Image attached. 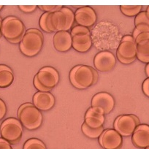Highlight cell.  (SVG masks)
<instances>
[{
  "label": "cell",
  "mask_w": 149,
  "mask_h": 149,
  "mask_svg": "<svg viewBox=\"0 0 149 149\" xmlns=\"http://www.w3.org/2000/svg\"><path fill=\"white\" fill-rule=\"evenodd\" d=\"M93 45L100 51L118 49L122 39L119 29L113 23L102 21L94 26L91 31Z\"/></svg>",
  "instance_id": "6da1fadb"
},
{
  "label": "cell",
  "mask_w": 149,
  "mask_h": 149,
  "mask_svg": "<svg viewBox=\"0 0 149 149\" xmlns=\"http://www.w3.org/2000/svg\"><path fill=\"white\" fill-rule=\"evenodd\" d=\"M69 77L70 83L74 88L78 89H86L97 82L98 74L91 67L79 64L70 70Z\"/></svg>",
  "instance_id": "7a4b0ae2"
},
{
  "label": "cell",
  "mask_w": 149,
  "mask_h": 149,
  "mask_svg": "<svg viewBox=\"0 0 149 149\" xmlns=\"http://www.w3.org/2000/svg\"><path fill=\"white\" fill-rule=\"evenodd\" d=\"M43 35L37 29H29L24 34L19 48L24 55L28 57H33L37 55L43 46Z\"/></svg>",
  "instance_id": "3957f363"
},
{
  "label": "cell",
  "mask_w": 149,
  "mask_h": 149,
  "mask_svg": "<svg viewBox=\"0 0 149 149\" xmlns=\"http://www.w3.org/2000/svg\"><path fill=\"white\" fill-rule=\"evenodd\" d=\"M18 120L22 126L29 130H34L42 125V114L40 110L31 103H24L18 110Z\"/></svg>",
  "instance_id": "277c9868"
},
{
  "label": "cell",
  "mask_w": 149,
  "mask_h": 149,
  "mask_svg": "<svg viewBox=\"0 0 149 149\" xmlns=\"http://www.w3.org/2000/svg\"><path fill=\"white\" fill-rule=\"evenodd\" d=\"M74 13L70 8L62 6L56 12L51 13V23L56 31H68L74 23Z\"/></svg>",
  "instance_id": "5b68a950"
},
{
  "label": "cell",
  "mask_w": 149,
  "mask_h": 149,
  "mask_svg": "<svg viewBox=\"0 0 149 149\" xmlns=\"http://www.w3.org/2000/svg\"><path fill=\"white\" fill-rule=\"evenodd\" d=\"M26 28L21 19L15 16H8L2 20L1 33L8 41L24 36Z\"/></svg>",
  "instance_id": "8992f818"
},
{
  "label": "cell",
  "mask_w": 149,
  "mask_h": 149,
  "mask_svg": "<svg viewBox=\"0 0 149 149\" xmlns=\"http://www.w3.org/2000/svg\"><path fill=\"white\" fill-rule=\"evenodd\" d=\"M24 132L23 126L20 121L15 118L5 119L0 126V133L2 138L9 142L15 143L19 141Z\"/></svg>",
  "instance_id": "52a82bcc"
},
{
  "label": "cell",
  "mask_w": 149,
  "mask_h": 149,
  "mask_svg": "<svg viewBox=\"0 0 149 149\" xmlns=\"http://www.w3.org/2000/svg\"><path fill=\"white\" fill-rule=\"evenodd\" d=\"M140 121L134 115H121L117 117L114 121V130L122 137L132 135Z\"/></svg>",
  "instance_id": "ba28073f"
},
{
  "label": "cell",
  "mask_w": 149,
  "mask_h": 149,
  "mask_svg": "<svg viewBox=\"0 0 149 149\" xmlns=\"http://www.w3.org/2000/svg\"><path fill=\"white\" fill-rule=\"evenodd\" d=\"M99 143L104 149H118L122 145V136L113 129H107L99 137Z\"/></svg>",
  "instance_id": "9c48e42d"
},
{
  "label": "cell",
  "mask_w": 149,
  "mask_h": 149,
  "mask_svg": "<svg viewBox=\"0 0 149 149\" xmlns=\"http://www.w3.org/2000/svg\"><path fill=\"white\" fill-rule=\"evenodd\" d=\"M116 58L111 51H100L94 58V65L100 72H108L114 68Z\"/></svg>",
  "instance_id": "30bf717a"
},
{
  "label": "cell",
  "mask_w": 149,
  "mask_h": 149,
  "mask_svg": "<svg viewBox=\"0 0 149 149\" xmlns=\"http://www.w3.org/2000/svg\"><path fill=\"white\" fill-rule=\"evenodd\" d=\"M97 20V13L91 7H81L74 12V21L79 26L89 28L96 24Z\"/></svg>",
  "instance_id": "8fae6325"
},
{
  "label": "cell",
  "mask_w": 149,
  "mask_h": 149,
  "mask_svg": "<svg viewBox=\"0 0 149 149\" xmlns=\"http://www.w3.org/2000/svg\"><path fill=\"white\" fill-rule=\"evenodd\" d=\"M37 76L40 82L49 89L54 88L59 82V74L52 67H44L38 71Z\"/></svg>",
  "instance_id": "7c38bea8"
},
{
  "label": "cell",
  "mask_w": 149,
  "mask_h": 149,
  "mask_svg": "<svg viewBox=\"0 0 149 149\" xmlns=\"http://www.w3.org/2000/svg\"><path fill=\"white\" fill-rule=\"evenodd\" d=\"M91 107H100L105 114L110 113L115 107L116 102L113 97L107 92H99L91 99Z\"/></svg>",
  "instance_id": "4fadbf2b"
},
{
  "label": "cell",
  "mask_w": 149,
  "mask_h": 149,
  "mask_svg": "<svg viewBox=\"0 0 149 149\" xmlns=\"http://www.w3.org/2000/svg\"><path fill=\"white\" fill-rule=\"evenodd\" d=\"M84 118V123L92 129L102 127L105 121L104 112L101 108L97 107H91L88 108Z\"/></svg>",
  "instance_id": "5bb4252c"
},
{
  "label": "cell",
  "mask_w": 149,
  "mask_h": 149,
  "mask_svg": "<svg viewBox=\"0 0 149 149\" xmlns=\"http://www.w3.org/2000/svg\"><path fill=\"white\" fill-rule=\"evenodd\" d=\"M52 41L54 48L58 52H67L72 48V37L69 31H57Z\"/></svg>",
  "instance_id": "9a60e30c"
},
{
  "label": "cell",
  "mask_w": 149,
  "mask_h": 149,
  "mask_svg": "<svg viewBox=\"0 0 149 149\" xmlns=\"http://www.w3.org/2000/svg\"><path fill=\"white\" fill-rule=\"evenodd\" d=\"M33 104L40 111H48L53 108L56 102L54 96L50 91H37L33 96Z\"/></svg>",
  "instance_id": "2e32d148"
},
{
  "label": "cell",
  "mask_w": 149,
  "mask_h": 149,
  "mask_svg": "<svg viewBox=\"0 0 149 149\" xmlns=\"http://www.w3.org/2000/svg\"><path fill=\"white\" fill-rule=\"evenodd\" d=\"M132 143L136 147L146 148L149 146V126L140 124L137 126L132 137Z\"/></svg>",
  "instance_id": "e0dca14e"
},
{
  "label": "cell",
  "mask_w": 149,
  "mask_h": 149,
  "mask_svg": "<svg viewBox=\"0 0 149 149\" xmlns=\"http://www.w3.org/2000/svg\"><path fill=\"white\" fill-rule=\"evenodd\" d=\"M92 45L91 34H78L72 37V48L78 52H87Z\"/></svg>",
  "instance_id": "ac0fdd59"
},
{
  "label": "cell",
  "mask_w": 149,
  "mask_h": 149,
  "mask_svg": "<svg viewBox=\"0 0 149 149\" xmlns=\"http://www.w3.org/2000/svg\"><path fill=\"white\" fill-rule=\"evenodd\" d=\"M123 58L127 59L136 58L137 56V45L135 41H121L116 51Z\"/></svg>",
  "instance_id": "d6986e66"
},
{
  "label": "cell",
  "mask_w": 149,
  "mask_h": 149,
  "mask_svg": "<svg viewBox=\"0 0 149 149\" xmlns=\"http://www.w3.org/2000/svg\"><path fill=\"white\" fill-rule=\"evenodd\" d=\"M14 75L10 67L0 64V88H7L13 84Z\"/></svg>",
  "instance_id": "ffe728a7"
},
{
  "label": "cell",
  "mask_w": 149,
  "mask_h": 149,
  "mask_svg": "<svg viewBox=\"0 0 149 149\" xmlns=\"http://www.w3.org/2000/svg\"><path fill=\"white\" fill-rule=\"evenodd\" d=\"M81 130L82 132L85 136L91 139H97L101 136L102 132H104V127H100L99 129H92L88 127L85 123L81 126Z\"/></svg>",
  "instance_id": "44dd1931"
},
{
  "label": "cell",
  "mask_w": 149,
  "mask_h": 149,
  "mask_svg": "<svg viewBox=\"0 0 149 149\" xmlns=\"http://www.w3.org/2000/svg\"><path fill=\"white\" fill-rule=\"evenodd\" d=\"M143 7L141 5H135V6H132V5H122L120 6V10L121 13L124 15L129 17L136 16L138 15L140 12Z\"/></svg>",
  "instance_id": "7402d4cb"
},
{
  "label": "cell",
  "mask_w": 149,
  "mask_h": 149,
  "mask_svg": "<svg viewBox=\"0 0 149 149\" xmlns=\"http://www.w3.org/2000/svg\"><path fill=\"white\" fill-rule=\"evenodd\" d=\"M23 149H46V146L42 140L37 138H31L26 141Z\"/></svg>",
  "instance_id": "603a6c76"
},
{
  "label": "cell",
  "mask_w": 149,
  "mask_h": 149,
  "mask_svg": "<svg viewBox=\"0 0 149 149\" xmlns=\"http://www.w3.org/2000/svg\"><path fill=\"white\" fill-rule=\"evenodd\" d=\"M137 54L143 56H149V40L141 41L137 44Z\"/></svg>",
  "instance_id": "cb8c5ba5"
},
{
  "label": "cell",
  "mask_w": 149,
  "mask_h": 149,
  "mask_svg": "<svg viewBox=\"0 0 149 149\" xmlns=\"http://www.w3.org/2000/svg\"><path fill=\"white\" fill-rule=\"evenodd\" d=\"M140 24H146L149 26V18H148L146 11L140 12L138 15H137L134 18V25L137 26Z\"/></svg>",
  "instance_id": "d4e9b609"
},
{
  "label": "cell",
  "mask_w": 149,
  "mask_h": 149,
  "mask_svg": "<svg viewBox=\"0 0 149 149\" xmlns=\"http://www.w3.org/2000/svg\"><path fill=\"white\" fill-rule=\"evenodd\" d=\"M144 32H149V26L146 25V24H140V25L136 26L132 36L135 40V38L139 34Z\"/></svg>",
  "instance_id": "484cf974"
},
{
  "label": "cell",
  "mask_w": 149,
  "mask_h": 149,
  "mask_svg": "<svg viewBox=\"0 0 149 149\" xmlns=\"http://www.w3.org/2000/svg\"><path fill=\"white\" fill-rule=\"evenodd\" d=\"M70 34H71L72 37H73V36L78 34H91V31L89 30V29L86 28V27L77 25L71 29Z\"/></svg>",
  "instance_id": "4316f807"
},
{
  "label": "cell",
  "mask_w": 149,
  "mask_h": 149,
  "mask_svg": "<svg viewBox=\"0 0 149 149\" xmlns=\"http://www.w3.org/2000/svg\"><path fill=\"white\" fill-rule=\"evenodd\" d=\"M33 84H34V86H35V88L38 90V91H41V92H48V91H51V89H49V88H46L45 86H44L40 81L37 78V74H36L34 78V81H33Z\"/></svg>",
  "instance_id": "83f0119b"
},
{
  "label": "cell",
  "mask_w": 149,
  "mask_h": 149,
  "mask_svg": "<svg viewBox=\"0 0 149 149\" xmlns=\"http://www.w3.org/2000/svg\"><path fill=\"white\" fill-rule=\"evenodd\" d=\"M38 8L42 10L45 11V13H54L61 9L62 6H61V5H58V6H56V5H52V6H44V5H42V6H38Z\"/></svg>",
  "instance_id": "f1b7e54d"
},
{
  "label": "cell",
  "mask_w": 149,
  "mask_h": 149,
  "mask_svg": "<svg viewBox=\"0 0 149 149\" xmlns=\"http://www.w3.org/2000/svg\"><path fill=\"white\" fill-rule=\"evenodd\" d=\"M37 6L36 5H30V6H27V5H20L18 6V8L21 10L22 12L26 13H32L37 9Z\"/></svg>",
  "instance_id": "f546056e"
},
{
  "label": "cell",
  "mask_w": 149,
  "mask_h": 149,
  "mask_svg": "<svg viewBox=\"0 0 149 149\" xmlns=\"http://www.w3.org/2000/svg\"><path fill=\"white\" fill-rule=\"evenodd\" d=\"M7 113V107L5 102L0 99V120L5 116Z\"/></svg>",
  "instance_id": "4dcf8cb0"
},
{
  "label": "cell",
  "mask_w": 149,
  "mask_h": 149,
  "mask_svg": "<svg viewBox=\"0 0 149 149\" xmlns=\"http://www.w3.org/2000/svg\"><path fill=\"white\" fill-rule=\"evenodd\" d=\"M149 40V32H144L139 34L135 38V43L137 45L140 42L143 40Z\"/></svg>",
  "instance_id": "1f68e13d"
},
{
  "label": "cell",
  "mask_w": 149,
  "mask_h": 149,
  "mask_svg": "<svg viewBox=\"0 0 149 149\" xmlns=\"http://www.w3.org/2000/svg\"><path fill=\"white\" fill-rule=\"evenodd\" d=\"M142 88H143V91L145 94V95L149 97V78H148L147 79H146L143 81Z\"/></svg>",
  "instance_id": "d6a6232c"
},
{
  "label": "cell",
  "mask_w": 149,
  "mask_h": 149,
  "mask_svg": "<svg viewBox=\"0 0 149 149\" xmlns=\"http://www.w3.org/2000/svg\"><path fill=\"white\" fill-rule=\"evenodd\" d=\"M0 149H13L10 143L3 138H0Z\"/></svg>",
  "instance_id": "836d02e7"
},
{
  "label": "cell",
  "mask_w": 149,
  "mask_h": 149,
  "mask_svg": "<svg viewBox=\"0 0 149 149\" xmlns=\"http://www.w3.org/2000/svg\"><path fill=\"white\" fill-rule=\"evenodd\" d=\"M116 56H117V58H118V61H119L121 63H122V64H131V63H132L136 58H132V59H127V58H123L122 56H120L118 54H117V53H116Z\"/></svg>",
  "instance_id": "e575fe53"
},
{
  "label": "cell",
  "mask_w": 149,
  "mask_h": 149,
  "mask_svg": "<svg viewBox=\"0 0 149 149\" xmlns=\"http://www.w3.org/2000/svg\"><path fill=\"white\" fill-rule=\"evenodd\" d=\"M136 58H137L139 61H142V62L143 63H147V64L149 63V56H143L137 54Z\"/></svg>",
  "instance_id": "d590c367"
},
{
  "label": "cell",
  "mask_w": 149,
  "mask_h": 149,
  "mask_svg": "<svg viewBox=\"0 0 149 149\" xmlns=\"http://www.w3.org/2000/svg\"><path fill=\"white\" fill-rule=\"evenodd\" d=\"M121 41L124 42V41H135L134 39L133 38V37L132 35H125L122 37Z\"/></svg>",
  "instance_id": "8d00e7d4"
},
{
  "label": "cell",
  "mask_w": 149,
  "mask_h": 149,
  "mask_svg": "<svg viewBox=\"0 0 149 149\" xmlns=\"http://www.w3.org/2000/svg\"><path fill=\"white\" fill-rule=\"evenodd\" d=\"M145 71H146V75L149 78V63L148 64H147V65H146V69H145Z\"/></svg>",
  "instance_id": "74e56055"
},
{
  "label": "cell",
  "mask_w": 149,
  "mask_h": 149,
  "mask_svg": "<svg viewBox=\"0 0 149 149\" xmlns=\"http://www.w3.org/2000/svg\"><path fill=\"white\" fill-rule=\"evenodd\" d=\"M146 14H147V16H148V18H149V6L147 8V10H146Z\"/></svg>",
  "instance_id": "f35d334b"
},
{
  "label": "cell",
  "mask_w": 149,
  "mask_h": 149,
  "mask_svg": "<svg viewBox=\"0 0 149 149\" xmlns=\"http://www.w3.org/2000/svg\"><path fill=\"white\" fill-rule=\"evenodd\" d=\"M2 19L0 18V32H1V28H2Z\"/></svg>",
  "instance_id": "ab89813d"
},
{
  "label": "cell",
  "mask_w": 149,
  "mask_h": 149,
  "mask_svg": "<svg viewBox=\"0 0 149 149\" xmlns=\"http://www.w3.org/2000/svg\"><path fill=\"white\" fill-rule=\"evenodd\" d=\"M2 8H3V6H2V5H0V10H1Z\"/></svg>",
  "instance_id": "60d3db41"
},
{
  "label": "cell",
  "mask_w": 149,
  "mask_h": 149,
  "mask_svg": "<svg viewBox=\"0 0 149 149\" xmlns=\"http://www.w3.org/2000/svg\"><path fill=\"white\" fill-rule=\"evenodd\" d=\"M145 149H149V146L148 148H145Z\"/></svg>",
  "instance_id": "b9f144b4"
},
{
  "label": "cell",
  "mask_w": 149,
  "mask_h": 149,
  "mask_svg": "<svg viewBox=\"0 0 149 149\" xmlns=\"http://www.w3.org/2000/svg\"><path fill=\"white\" fill-rule=\"evenodd\" d=\"M0 18H1V16H0Z\"/></svg>",
  "instance_id": "7bdbcfd3"
}]
</instances>
